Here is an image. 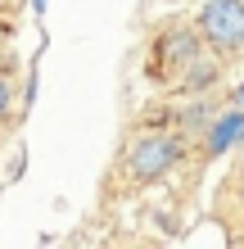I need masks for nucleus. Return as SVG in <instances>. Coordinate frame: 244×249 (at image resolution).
<instances>
[{"label":"nucleus","instance_id":"f257e3e1","mask_svg":"<svg viewBox=\"0 0 244 249\" xmlns=\"http://www.w3.org/2000/svg\"><path fill=\"white\" fill-rule=\"evenodd\" d=\"M204 36H199L195 23H167L159 36L149 41V54H145V77L154 86H167V91H181L190 86L199 59H204Z\"/></svg>","mask_w":244,"mask_h":249},{"label":"nucleus","instance_id":"f03ea898","mask_svg":"<svg viewBox=\"0 0 244 249\" xmlns=\"http://www.w3.org/2000/svg\"><path fill=\"white\" fill-rule=\"evenodd\" d=\"M185 159V136L181 131H140V136L122 150V177L131 190L163 181L172 168Z\"/></svg>","mask_w":244,"mask_h":249},{"label":"nucleus","instance_id":"7ed1b4c3","mask_svg":"<svg viewBox=\"0 0 244 249\" xmlns=\"http://www.w3.org/2000/svg\"><path fill=\"white\" fill-rule=\"evenodd\" d=\"M212 54L244 50V0H199V14L190 18Z\"/></svg>","mask_w":244,"mask_h":249},{"label":"nucleus","instance_id":"20e7f679","mask_svg":"<svg viewBox=\"0 0 244 249\" xmlns=\"http://www.w3.org/2000/svg\"><path fill=\"white\" fill-rule=\"evenodd\" d=\"M244 141V109H222L217 118L204 123V136H199V159H222L231 154L235 145Z\"/></svg>","mask_w":244,"mask_h":249},{"label":"nucleus","instance_id":"39448f33","mask_svg":"<svg viewBox=\"0 0 244 249\" xmlns=\"http://www.w3.org/2000/svg\"><path fill=\"white\" fill-rule=\"evenodd\" d=\"M9 100H14V86H9L5 77H0V118L9 113Z\"/></svg>","mask_w":244,"mask_h":249},{"label":"nucleus","instance_id":"423d86ee","mask_svg":"<svg viewBox=\"0 0 244 249\" xmlns=\"http://www.w3.org/2000/svg\"><path fill=\"white\" fill-rule=\"evenodd\" d=\"M231 105H235V109H244V77H240V86L231 91Z\"/></svg>","mask_w":244,"mask_h":249}]
</instances>
